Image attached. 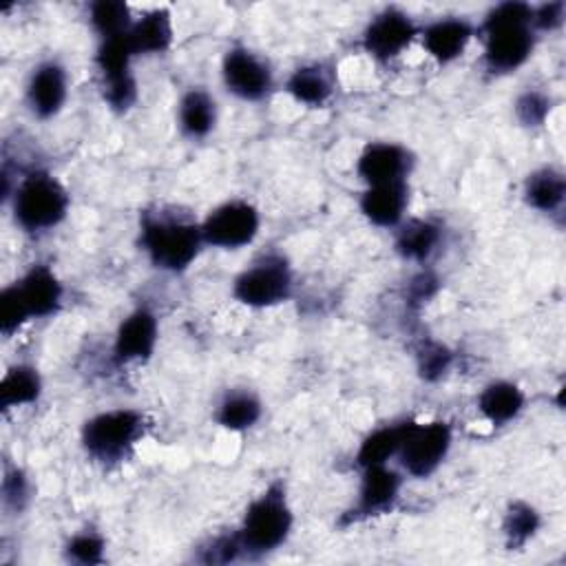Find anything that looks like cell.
<instances>
[{"mask_svg": "<svg viewBox=\"0 0 566 566\" xmlns=\"http://www.w3.org/2000/svg\"><path fill=\"white\" fill-rule=\"evenodd\" d=\"M201 223L177 206L153 203L139 210L137 248L146 261L166 274H184L203 250Z\"/></svg>", "mask_w": 566, "mask_h": 566, "instance_id": "1", "label": "cell"}, {"mask_svg": "<svg viewBox=\"0 0 566 566\" xmlns=\"http://www.w3.org/2000/svg\"><path fill=\"white\" fill-rule=\"evenodd\" d=\"M475 35L482 40V64L491 75H509L522 69L537 44L533 4L517 0L493 4L475 24Z\"/></svg>", "mask_w": 566, "mask_h": 566, "instance_id": "2", "label": "cell"}, {"mask_svg": "<svg viewBox=\"0 0 566 566\" xmlns=\"http://www.w3.org/2000/svg\"><path fill=\"white\" fill-rule=\"evenodd\" d=\"M9 206L15 228L24 234L38 237L62 226L71 210V195L66 186L46 168L22 170L11 195Z\"/></svg>", "mask_w": 566, "mask_h": 566, "instance_id": "3", "label": "cell"}, {"mask_svg": "<svg viewBox=\"0 0 566 566\" xmlns=\"http://www.w3.org/2000/svg\"><path fill=\"white\" fill-rule=\"evenodd\" d=\"M294 509L290 504L283 480H272L259 495H254L239 526L234 528L243 546L245 559H261L279 551L292 535Z\"/></svg>", "mask_w": 566, "mask_h": 566, "instance_id": "4", "label": "cell"}, {"mask_svg": "<svg viewBox=\"0 0 566 566\" xmlns=\"http://www.w3.org/2000/svg\"><path fill=\"white\" fill-rule=\"evenodd\" d=\"M148 418L135 407H113L88 416L80 429V444L93 462L113 469L124 464L148 433Z\"/></svg>", "mask_w": 566, "mask_h": 566, "instance_id": "5", "label": "cell"}, {"mask_svg": "<svg viewBox=\"0 0 566 566\" xmlns=\"http://www.w3.org/2000/svg\"><path fill=\"white\" fill-rule=\"evenodd\" d=\"M230 296L250 310H270L287 303L294 296V270L290 259L279 250L256 254L234 274Z\"/></svg>", "mask_w": 566, "mask_h": 566, "instance_id": "6", "label": "cell"}, {"mask_svg": "<svg viewBox=\"0 0 566 566\" xmlns=\"http://www.w3.org/2000/svg\"><path fill=\"white\" fill-rule=\"evenodd\" d=\"M135 53L128 46L126 35L99 40L93 53V64L99 80V91L106 106L122 115L137 104V77L133 71Z\"/></svg>", "mask_w": 566, "mask_h": 566, "instance_id": "7", "label": "cell"}, {"mask_svg": "<svg viewBox=\"0 0 566 566\" xmlns=\"http://www.w3.org/2000/svg\"><path fill=\"white\" fill-rule=\"evenodd\" d=\"M453 447V429L447 420L418 422L411 418L409 429L398 449L396 462L405 478L427 480L447 460Z\"/></svg>", "mask_w": 566, "mask_h": 566, "instance_id": "8", "label": "cell"}, {"mask_svg": "<svg viewBox=\"0 0 566 566\" xmlns=\"http://www.w3.org/2000/svg\"><path fill=\"white\" fill-rule=\"evenodd\" d=\"M199 223L208 248L234 252L256 241L261 232V212L252 201L234 197L210 208Z\"/></svg>", "mask_w": 566, "mask_h": 566, "instance_id": "9", "label": "cell"}, {"mask_svg": "<svg viewBox=\"0 0 566 566\" xmlns=\"http://www.w3.org/2000/svg\"><path fill=\"white\" fill-rule=\"evenodd\" d=\"M405 486V473L391 464H376L360 469L354 504L345 511L340 524L352 526L365 520L387 515L396 509Z\"/></svg>", "mask_w": 566, "mask_h": 566, "instance_id": "10", "label": "cell"}, {"mask_svg": "<svg viewBox=\"0 0 566 566\" xmlns=\"http://www.w3.org/2000/svg\"><path fill=\"white\" fill-rule=\"evenodd\" d=\"M223 88L241 102H261L274 91V71L270 62L245 44H232L221 57Z\"/></svg>", "mask_w": 566, "mask_h": 566, "instance_id": "11", "label": "cell"}, {"mask_svg": "<svg viewBox=\"0 0 566 566\" xmlns=\"http://www.w3.org/2000/svg\"><path fill=\"white\" fill-rule=\"evenodd\" d=\"M420 35L418 22L400 7H382L369 18L360 33V49L376 62L387 64L400 57Z\"/></svg>", "mask_w": 566, "mask_h": 566, "instance_id": "12", "label": "cell"}, {"mask_svg": "<svg viewBox=\"0 0 566 566\" xmlns=\"http://www.w3.org/2000/svg\"><path fill=\"white\" fill-rule=\"evenodd\" d=\"M69 71L60 60H40L24 82V106L31 117L40 122L57 117L69 99Z\"/></svg>", "mask_w": 566, "mask_h": 566, "instance_id": "13", "label": "cell"}, {"mask_svg": "<svg viewBox=\"0 0 566 566\" xmlns=\"http://www.w3.org/2000/svg\"><path fill=\"white\" fill-rule=\"evenodd\" d=\"M159 343V318L148 305L133 307L115 327L111 356L117 365L146 363Z\"/></svg>", "mask_w": 566, "mask_h": 566, "instance_id": "14", "label": "cell"}, {"mask_svg": "<svg viewBox=\"0 0 566 566\" xmlns=\"http://www.w3.org/2000/svg\"><path fill=\"white\" fill-rule=\"evenodd\" d=\"M416 157L400 142H367L356 157V175L365 186L409 181Z\"/></svg>", "mask_w": 566, "mask_h": 566, "instance_id": "15", "label": "cell"}, {"mask_svg": "<svg viewBox=\"0 0 566 566\" xmlns=\"http://www.w3.org/2000/svg\"><path fill=\"white\" fill-rule=\"evenodd\" d=\"M475 35V24L464 15H440L420 27V44L438 64L460 60Z\"/></svg>", "mask_w": 566, "mask_h": 566, "instance_id": "16", "label": "cell"}, {"mask_svg": "<svg viewBox=\"0 0 566 566\" xmlns=\"http://www.w3.org/2000/svg\"><path fill=\"white\" fill-rule=\"evenodd\" d=\"M31 318H51L64 305V283L49 263H31L15 281Z\"/></svg>", "mask_w": 566, "mask_h": 566, "instance_id": "17", "label": "cell"}, {"mask_svg": "<svg viewBox=\"0 0 566 566\" xmlns=\"http://www.w3.org/2000/svg\"><path fill=\"white\" fill-rule=\"evenodd\" d=\"M409 201H411L409 181L365 186V190L358 197V210L371 226L382 230H394L407 219Z\"/></svg>", "mask_w": 566, "mask_h": 566, "instance_id": "18", "label": "cell"}, {"mask_svg": "<svg viewBox=\"0 0 566 566\" xmlns=\"http://www.w3.org/2000/svg\"><path fill=\"white\" fill-rule=\"evenodd\" d=\"M444 243V226L433 217H407L394 228V252L409 263L427 265Z\"/></svg>", "mask_w": 566, "mask_h": 566, "instance_id": "19", "label": "cell"}, {"mask_svg": "<svg viewBox=\"0 0 566 566\" xmlns=\"http://www.w3.org/2000/svg\"><path fill=\"white\" fill-rule=\"evenodd\" d=\"M283 88L296 104H303L307 108H323L336 91L334 66L321 60L298 64L285 77Z\"/></svg>", "mask_w": 566, "mask_h": 566, "instance_id": "20", "label": "cell"}, {"mask_svg": "<svg viewBox=\"0 0 566 566\" xmlns=\"http://www.w3.org/2000/svg\"><path fill=\"white\" fill-rule=\"evenodd\" d=\"M128 46L135 57L164 55L175 42V22L170 7H153L137 15L126 33Z\"/></svg>", "mask_w": 566, "mask_h": 566, "instance_id": "21", "label": "cell"}, {"mask_svg": "<svg viewBox=\"0 0 566 566\" xmlns=\"http://www.w3.org/2000/svg\"><path fill=\"white\" fill-rule=\"evenodd\" d=\"M175 122L181 137L190 142H201L210 137L219 122V106L214 95L203 86L186 88L177 99Z\"/></svg>", "mask_w": 566, "mask_h": 566, "instance_id": "22", "label": "cell"}, {"mask_svg": "<svg viewBox=\"0 0 566 566\" xmlns=\"http://www.w3.org/2000/svg\"><path fill=\"white\" fill-rule=\"evenodd\" d=\"M263 418V400L250 387H230L214 405L212 420L232 433L250 431Z\"/></svg>", "mask_w": 566, "mask_h": 566, "instance_id": "23", "label": "cell"}, {"mask_svg": "<svg viewBox=\"0 0 566 566\" xmlns=\"http://www.w3.org/2000/svg\"><path fill=\"white\" fill-rule=\"evenodd\" d=\"M524 203L546 217L562 214L566 203V177L557 166H539L524 177L522 184Z\"/></svg>", "mask_w": 566, "mask_h": 566, "instance_id": "24", "label": "cell"}, {"mask_svg": "<svg viewBox=\"0 0 566 566\" xmlns=\"http://www.w3.org/2000/svg\"><path fill=\"white\" fill-rule=\"evenodd\" d=\"M475 407L489 424L504 427L520 418V413L526 407V394L517 382L497 378L480 389Z\"/></svg>", "mask_w": 566, "mask_h": 566, "instance_id": "25", "label": "cell"}, {"mask_svg": "<svg viewBox=\"0 0 566 566\" xmlns=\"http://www.w3.org/2000/svg\"><path fill=\"white\" fill-rule=\"evenodd\" d=\"M409 422H411V418H400V420H391V422L369 429L363 436V440L358 442V449L354 453L356 469L360 471L367 467L389 464L391 460H396L402 438L409 429Z\"/></svg>", "mask_w": 566, "mask_h": 566, "instance_id": "26", "label": "cell"}, {"mask_svg": "<svg viewBox=\"0 0 566 566\" xmlns=\"http://www.w3.org/2000/svg\"><path fill=\"white\" fill-rule=\"evenodd\" d=\"M44 380L35 365L13 363L0 378V409L7 413L11 409L35 405L42 398Z\"/></svg>", "mask_w": 566, "mask_h": 566, "instance_id": "27", "label": "cell"}, {"mask_svg": "<svg viewBox=\"0 0 566 566\" xmlns=\"http://www.w3.org/2000/svg\"><path fill=\"white\" fill-rule=\"evenodd\" d=\"M542 528L539 511L526 500H511L502 515V537L509 551L524 548Z\"/></svg>", "mask_w": 566, "mask_h": 566, "instance_id": "28", "label": "cell"}, {"mask_svg": "<svg viewBox=\"0 0 566 566\" xmlns=\"http://www.w3.org/2000/svg\"><path fill=\"white\" fill-rule=\"evenodd\" d=\"M133 20L130 7L122 0H97L88 4V24L97 42L126 35Z\"/></svg>", "mask_w": 566, "mask_h": 566, "instance_id": "29", "label": "cell"}, {"mask_svg": "<svg viewBox=\"0 0 566 566\" xmlns=\"http://www.w3.org/2000/svg\"><path fill=\"white\" fill-rule=\"evenodd\" d=\"M62 555L71 564L99 566L106 562V537L97 528H80L64 542Z\"/></svg>", "mask_w": 566, "mask_h": 566, "instance_id": "30", "label": "cell"}, {"mask_svg": "<svg viewBox=\"0 0 566 566\" xmlns=\"http://www.w3.org/2000/svg\"><path fill=\"white\" fill-rule=\"evenodd\" d=\"M416 369L427 382H438L444 378L453 365V352L433 338H420L416 345Z\"/></svg>", "mask_w": 566, "mask_h": 566, "instance_id": "31", "label": "cell"}, {"mask_svg": "<svg viewBox=\"0 0 566 566\" xmlns=\"http://www.w3.org/2000/svg\"><path fill=\"white\" fill-rule=\"evenodd\" d=\"M0 500H2V509L11 515H20L27 511V506L33 500V484L22 467L4 464Z\"/></svg>", "mask_w": 566, "mask_h": 566, "instance_id": "32", "label": "cell"}, {"mask_svg": "<svg viewBox=\"0 0 566 566\" xmlns=\"http://www.w3.org/2000/svg\"><path fill=\"white\" fill-rule=\"evenodd\" d=\"M553 99L542 88H524L513 102V115L524 128H542L551 117Z\"/></svg>", "mask_w": 566, "mask_h": 566, "instance_id": "33", "label": "cell"}, {"mask_svg": "<svg viewBox=\"0 0 566 566\" xmlns=\"http://www.w3.org/2000/svg\"><path fill=\"white\" fill-rule=\"evenodd\" d=\"M31 314L15 287V283H7L0 292V332L4 338H11L27 323H31Z\"/></svg>", "mask_w": 566, "mask_h": 566, "instance_id": "34", "label": "cell"}, {"mask_svg": "<svg viewBox=\"0 0 566 566\" xmlns=\"http://www.w3.org/2000/svg\"><path fill=\"white\" fill-rule=\"evenodd\" d=\"M195 559L203 564H232V562L245 559V553L237 531H232V533H219L210 537L203 546H199V553Z\"/></svg>", "mask_w": 566, "mask_h": 566, "instance_id": "35", "label": "cell"}, {"mask_svg": "<svg viewBox=\"0 0 566 566\" xmlns=\"http://www.w3.org/2000/svg\"><path fill=\"white\" fill-rule=\"evenodd\" d=\"M440 290V279L433 270H427L424 265L409 279L405 290V303L409 310L420 312Z\"/></svg>", "mask_w": 566, "mask_h": 566, "instance_id": "36", "label": "cell"}, {"mask_svg": "<svg viewBox=\"0 0 566 566\" xmlns=\"http://www.w3.org/2000/svg\"><path fill=\"white\" fill-rule=\"evenodd\" d=\"M564 18H566V2H562V0L533 4V29H535V33L557 31L564 24Z\"/></svg>", "mask_w": 566, "mask_h": 566, "instance_id": "37", "label": "cell"}]
</instances>
